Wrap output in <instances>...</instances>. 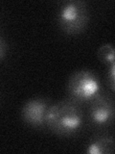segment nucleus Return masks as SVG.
Returning <instances> with one entry per match:
<instances>
[{"label": "nucleus", "mask_w": 115, "mask_h": 154, "mask_svg": "<svg viewBox=\"0 0 115 154\" xmlns=\"http://www.w3.org/2000/svg\"><path fill=\"white\" fill-rule=\"evenodd\" d=\"M115 116L114 100L109 94L102 91L88 103L87 119L92 126L98 128L112 125Z\"/></svg>", "instance_id": "4"}, {"label": "nucleus", "mask_w": 115, "mask_h": 154, "mask_svg": "<svg viewBox=\"0 0 115 154\" xmlns=\"http://www.w3.org/2000/svg\"><path fill=\"white\" fill-rule=\"evenodd\" d=\"M57 24L67 35L76 36L84 33L90 20L87 2L83 0H67L60 4L57 11Z\"/></svg>", "instance_id": "2"}, {"label": "nucleus", "mask_w": 115, "mask_h": 154, "mask_svg": "<svg viewBox=\"0 0 115 154\" xmlns=\"http://www.w3.org/2000/svg\"><path fill=\"white\" fill-rule=\"evenodd\" d=\"M48 130L60 137H72L84 125V114L81 105L71 98L52 103L45 118Z\"/></svg>", "instance_id": "1"}, {"label": "nucleus", "mask_w": 115, "mask_h": 154, "mask_svg": "<svg viewBox=\"0 0 115 154\" xmlns=\"http://www.w3.org/2000/svg\"><path fill=\"white\" fill-rule=\"evenodd\" d=\"M51 104L50 99L41 96L28 99L23 104L20 112L23 122L36 129L45 128L46 113Z\"/></svg>", "instance_id": "5"}, {"label": "nucleus", "mask_w": 115, "mask_h": 154, "mask_svg": "<svg viewBox=\"0 0 115 154\" xmlns=\"http://www.w3.org/2000/svg\"><path fill=\"white\" fill-rule=\"evenodd\" d=\"M114 54L115 51L112 43H104L97 51L99 61L108 66L114 65Z\"/></svg>", "instance_id": "7"}, {"label": "nucleus", "mask_w": 115, "mask_h": 154, "mask_svg": "<svg viewBox=\"0 0 115 154\" xmlns=\"http://www.w3.org/2000/svg\"><path fill=\"white\" fill-rule=\"evenodd\" d=\"M107 83L111 93L115 91V64L108 66Z\"/></svg>", "instance_id": "8"}, {"label": "nucleus", "mask_w": 115, "mask_h": 154, "mask_svg": "<svg viewBox=\"0 0 115 154\" xmlns=\"http://www.w3.org/2000/svg\"><path fill=\"white\" fill-rule=\"evenodd\" d=\"M88 154H112L114 152V139L111 135H99L92 138L85 146Z\"/></svg>", "instance_id": "6"}, {"label": "nucleus", "mask_w": 115, "mask_h": 154, "mask_svg": "<svg viewBox=\"0 0 115 154\" xmlns=\"http://www.w3.org/2000/svg\"><path fill=\"white\" fill-rule=\"evenodd\" d=\"M69 98L79 104H88L103 91L102 82L94 71L83 69L72 73L66 83Z\"/></svg>", "instance_id": "3"}, {"label": "nucleus", "mask_w": 115, "mask_h": 154, "mask_svg": "<svg viewBox=\"0 0 115 154\" xmlns=\"http://www.w3.org/2000/svg\"><path fill=\"white\" fill-rule=\"evenodd\" d=\"M8 49H9V47H8V43L6 40H5L2 36H0V62L6 57Z\"/></svg>", "instance_id": "9"}]
</instances>
